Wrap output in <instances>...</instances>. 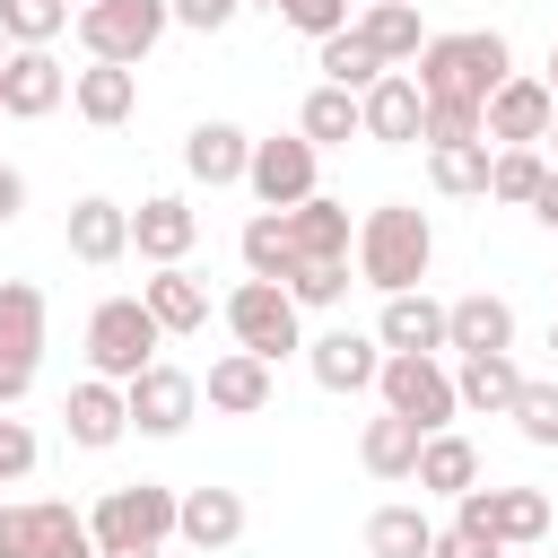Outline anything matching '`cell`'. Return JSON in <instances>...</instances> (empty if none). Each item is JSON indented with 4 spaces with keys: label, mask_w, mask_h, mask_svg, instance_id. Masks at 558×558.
Wrapping results in <instances>:
<instances>
[{
    "label": "cell",
    "mask_w": 558,
    "mask_h": 558,
    "mask_svg": "<svg viewBox=\"0 0 558 558\" xmlns=\"http://www.w3.org/2000/svg\"><path fill=\"white\" fill-rule=\"evenodd\" d=\"M506 78H514V52L497 26H462V35L418 44V96L427 105H488Z\"/></svg>",
    "instance_id": "6da1fadb"
},
{
    "label": "cell",
    "mask_w": 558,
    "mask_h": 558,
    "mask_svg": "<svg viewBox=\"0 0 558 558\" xmlns=\"http://www.w3.org/2000/svg\"><path fill=\"white\" fill-rule=\"evenodd\" d=\"M349 244H357V279H366V288H384V296L418 288V279H427V262H436V227H427V209H418V201H384V209H366Z\"/></svg>",
    "instance_id": "7a4b0ae2"
},
{
    "label": "cell",
    "mask_w": 558,
    "mask_h": 558,
    "mask_svg": "<svg viewBox=\"0 0 558 558\" xmlns=\"http://www.w3.org/2000/svg\"><path fill=\"white\" fill-rule=\"evenodd\" d=\"M87 541H96V558H105V549H166V541H174V488H166V480H122V488H105L96 514H87Z\"/></svg>",
    "instance_id": "3957f363"
},
{
    "label": "cell",
    "mask_w": 558,
    "mask_h": 558,
    "mask_svg": "<svg viewBox=\"0 0 558 558\" xmlns=\"http://www.w3.org/2000/svg\"><path fill=\"white\" fill-rule=\"evenodd\" d=\"M227 331H235V349H253L262 366H279L288 349H305V314L288 305L279 279H235V288H227Z\"/></svg>",
    "instance_id": "277c9868"
},
{
    "label": "cell",
    "mask_w": 558,
    "mask_h": 558,
    "mask_svg": "<svg viewBox=\"0 0 558 558\" xmlns=\"http://www.w3.org/2000/svg\"><path fill=\"white\" fill-rule=\"evenodd\" d=\"M157 323H148V305L140 296H105L96 314H87V366L105 375V384H131V375H148L157 366Z\"/></svg>",
    "instance_id": "5b68a950"
},
{
    "label": "cell",
    "mask_w": 558,
    "mask_h": 558,
    "mask_svg": "<svg viewBox=\"0 0 558 558\" xmlns=\"http://www.w3.org/2000/svg\"><path fill=\"white\" fill-rule=\"evenodd\" d=\"M453 523L480 532L488 549H541L549 541V497L541 488H462L453 497Z\"/></svg>",
    "instance_id": "8992f818"
},
{
    "label": "cell",
    "mask_w": 558,
    "mask_h": 558,
    "mask_svg": "<svg viewBox=\"0 0 558 558\" xmlns=\"http://www.w3.org/2000/svg\"><path fill=\"white\" fill-rule=\"evenodd\" d=\"M166 26H174L166 0H87V9H78V44H87V61H113V70L148 61Z\"/></svg>",
    "instance_id": "52a82bcc"
},
{
    "label": "cell",
    "mask_w": 558,
    "mask_h": 558,
    "mask_svg": "<svg viewBox=\"0 0 558 558\" xmlns=\"http://www.w3.org/2000/svg\"><path fill=\"white\" fill-rule=\"evenodd\" d=\"M35 366H44V288L0 279V410L35 392Z\"/></svg>",
    "instance_id": "ba28073f"
},
{
    "label": "cell",
    "mask_w": 558,
    "mask_h": 558,
    "mask_svg": "<svg viewBox=\"0 0 558 558\" xmlns=\"http://www.w3.org/2000/svg\"><path fill=\"white\" fill-rule=\"evenodd\" d=\"M375 392H384V410L392 418H410L418 436H436V427H453V366L445 357H384V375H375Z\"/></svg>",
    "instance_id": "9c48e42d"
},
{
    "label": "cell",
    "mask_w": 558,
    "mask_h": 558,
    "mask_svg": "<svg viewBox=\"0 0 558 558\" xmlns=\"http://www.w3.org/2000/svg\"><path fill=\"white\" fill-rule=\"evenodd\" d=\"M122 410H131V427L140 436H183L192 427V410H201V375H183V366H148V375H131L122 384Z\"/></svg>",
    "instance_id": "30bf717a"
},
{
    "label": "cell",
    "mask_w": 558,
    "mask_h": 558,
    "mask_svg": "<svg viewBox=\"0 0 558 558\" xmlns=\"http://www.w3.org/2000/svg\"><path fill=\"white\" fill-rule=\"evenodd\" d=\"M549 113H558V105H549V87L514 70V78L480 105V140H488V148H541V140H549Z\"/></svg>",
    "instance_id": "8fae6325"
},
{
    "label": "cell",
    "mask_w": 558,
    "mask_h": 558,
    "mask_svg": "<svg viewBox=\"0 0 558 558\" xmlns=\"http://www.w3.org/2000/svg\"><path fill=\"white\" fill-rule=\"evenodd\" d=\"M314 157H323V148H305L296 131H288V140H253V157H244L253 201H262V209H296V201H314Z\"/></svg>",
    "instance_id": "7c38bea8"
},
{
    "label": "cell",
    "mask_w": 558,
    "mask_h": 558,
    "mask_svg": "<svg viewBox=\"0 0 558 558\" xmlns=\"http://www.w3.org/2000/svg\"><path fill=\"white\" fill-rule=\"evenodd\" d=\"M418 122H427V96H418V78H410V70H384V78L357 96V140L410 148V140H418Z\"/></svg>",
    "instance_id": "4fadbf2b"
},
{
    "label": "cell",
    "mask_w": 558,
    "mask_h": 558,
    "mask_svg": "<svg viewBox=\"0 0 558 558\" xmlns=\"http://www.w3.org/2000/svg\"><path fill=\"white\" fill-rule=\"evenodd\" d=\"M61 96H70V70H61L52 52L17 44V52L0 61V113H9V122H44Z\"/></svg>",
    "instance_id": "5bb4252c"
},
{
    "label": "cell",
    "mask_w": 558,
    "mask_h": 558,
    "mask_svg": "<svg viewBox=\"0 0 558 558\" xmlns=\"http://www.w3.org/2000/svg\"><path fill=\"white\" fill-rule=\"evenodd\" d=\"M192 235H201V218H192L183 192H148V201L131 209V253L157 262V270H174V262L192 253Z\"/></svg>",
    "instance_id": "9a60e30c"
},
{
    "label": "cell",
    "mask_w": 558,
    "mask_h": 558,
    "mask_svg": "<svg viewBox=\"0 0 558 558\" xmlns=\"http://www.w3.org/2000/svg\"><path fill=\"white\" fill-rule=\"evenodd\" d=\"M375 349H384V357H436V349H445V305H436L427 288L384 296V314H375Z\"/></svg>",
    "instance_id": "2e32d148"
},
{
    "label": "cell",
    "mask_w": 558,
    "mask_h": 558,
    "mask_svg": "<svg viewBox=\"0 0 558 558\" xmlns=\"http://www.w3.org/2000/svg\"><path fill=\"white\" fill-rule=\"evenodd\" d=\"M174 541H192L201 558L244 541V497L235 488H174Z\"/></svg>",
    "instance_id": "e0dca14e"
},
{
    "label": "cell",
    "mask_w": 558,
    "mask_h": 558,
    "mask_svg": "<svg viewBox=\"0 0 558 558\" xmlns=\"http://www.w3.org/2000/svg\"><path fill=\"white\" fill-rule=\"evenodd\" d=\"M70 262H87V270H113L122 253H131V209L122 201H105V192H87V201H70Z\"/></svg>",
    "instance_id": "ac0fdd59"
},
{
    "label": "cell",
    "mask_w": 558,
    "mask_h": 558,
    "mask_svg": "<svg viewBox=\"0 0 558 558\" xmlns=\"http://www.w3.org/2000/svg\"><path fill=\"white\" fill-rule=\"evenodd\" d=\"M305 366H314V384L323 392H366L375 375H384V349H375V331H323V340H305Z\"/></svg>",
    "instance_id": "d6986e66"
},
{
    "label": "cell",
    "mask_w": 558,
    "mask_h": 558,
    "mask_svg": "<svg viewBox=\"0 0 558 558\" xmlns=\"http://www.w3.org/2000/svg\"><path fill=\"white\" fill-rule=\"evenodd\" d=\"M445 349L453 357H488V349H514V305L506 296H453L445 305Z\"/></svg>",
    "instance_id": "ffe728a7"
},
{
    "label": "cell",
    "mask_w": 558,
    "mask_h": 558,
    "mask_svg": "<svg viewBox=\"0 0 558 558\" xmlns=\"http://www.w3.org/2000/svg\"><path fill=\"white\" fill-rule=\"evenodd\" d=\"M61 418H70V445H87V453H105V445H122V436H131V410H122V384H105V375H87V384H70V401H61Z\"/></svg>",
    "instance_id": "44dd1931"
},
{
    "label": "cell",
    "mask_w": 558,
    "mask_h": 558,
    "mask_svg": "<svg viewBox=\"0 0 558 558\" xmlns=\"http://www.w3.org/2000/svg\"><path fill=\"white\" fill-rule=\"evenodd\" d=\"M201 401H209V410H227V418H253V410H270V366H262L253 349H227V357H209Z\"/></svg>",
    "instance_id": "7402d4cb"
},
{
    "label": "cell",
    "mask_w": 558,
    "mask_h": 558,
    "mask_svg": "<svg viewBox=\"0 0 558 558\" xmlns=\"http://www.w3.org/2000/svg\"><path fill=\"white\" fill-rule=\"evenodd\" d=\"M244 157H253V140H244L235 122H192V131H183V174L209 183V192H218V183H244Z\"/></svg>",
    "instance_id": "603a6c76"
},
{
    "label": "cell",
    "mask_w": 558,
    "mask_h": 558,
    "mask_svg": "<svg viewBox=\"0 0 558 558\" xmlns=\"http://www.w3.org/2000/svg\"><path fill=\"white\" fill-rule=\"evenodd\" d=\"M140 305H148V323L166 331V340H183V331H201L209 323V288L174 262V270H157V279H140Z\"/></svg>",
    "instance_id": "cb8c5ba5"
},
{
    "label": "cell",
    "mask_w": 558,
    "mask_h": 558,
    "mask_svg": "<svg viewBox=\"0 0 558 558\" xmlns=\"http://www.w3.org/2000/svg\"><path fill=\"white\" fill-rule=\"evenodd\" d=\"M70 105H78V122H96V131H113V122H131V105H140V70H113V61H87V70L70 78Z\"/></svg>",
    "instance_id": "d4e9b609"
},
{
    "label": "cell",
    "mask_w": 558,
    "mask_h": 558,
    "mask_svg": "<svg viewBox=\"0 0 558 558\" xmlns=\"http://www.w3.org/2000/svg\"><path fill=\"white\" fill-rule=\"evenodd\" d=\"M288 218V244H296V262H349V209L340 201H296V209H279Z\"/></svg>",
    "instance_id": "484cf974"
},
{
    "label": "cell",
    "mask_w": 558,
    "mask_h": 558,
    "mask_svg": "<svg viewBox=\"0 0 558 558\" xmlns=\"http://www.w3.org/2000/svg\"><path fill=\"white\" fill-rule=\"evenodd\" d=\"M514 392H523V366H514L506 349H488V357H462V366H453V401H462V410L506 418V410H514Z\"/></svg>",
    "instance_id": "4316f807"
},
{
    "label": "cell",
    "mask_w": 558,
    "mask_h": 558,
    "mask_svg": "<svg viewBox=\"0 0 558 558\" xmlns=\"http://www.w3.org/2000/svg\"><path fill=\"white\" fill-rule=\"evenodd\" d=\"M61 532H78V514L52 506V497H35V506H0V558H52Z\"/></svg>",
    "instance_id": "83f0119b"
},
{
    "label": "cell",
    "mask_w": 558,
    "mask_h": 558,
    "mask_svg": "<svg viewBox=\"0 0 558 558\" xmlns=\"http://www.w3.org/2000/svg\"><path fill=\"white\" fill-rule=\"evenodd\" d=\"M427 497H462V488H480V453H471V436H453V427H436L427 445H418V471H410Z\"/></svg>",
    "instance_id": "f1b7e54d"
},
{
    "label": "cell",
    "mask_w": 558,
    "mask_h": 558,
    "mask_svg": "<svg viewBox=\"0 0 558 558\" xmlns=\"http://www.w3.org/2000/svg\"><path fill=\"white\" fill-rule=\"evenodd\" d=\"M314 70H323V87H349V96H366V87L384 78V61H375V44H366L357 26L323 35V44H314Z\"/></svg>",
    "instance_id": "f546056e"
},
{
    "label": "cell",
    "mask_w": 558,
    "mask_h": 558,
    "mask_svg": "<svg viewBox=\"0 0 558 558\" xmlns=\"http://www.w3.org/2000/svg\"><path fill=\"white\" fill-rule=\"evenodd\" d=\"M418 445H427V436H418L410 418H392V410H384V418H366V436H357V462H366L375 480H410V471H418Z\"/></svg>",
    "instance_id": "4dcf8cb0"
},
{
    "label": "cell",
    "mask_w": 558,
    "mask_h": 558,
    "mask_svg": "<svg viewBox=\"0 0 558 558\" xmlns=\"http://www.w3.org/2000/svg\"><path fill=\"white\" fill-rule=\"evenodd\" d=\"M427 549H436L427 506H375L366 514V558H427Z\"/></svg>",
    "instance_id": "1f68e13d"
},
{
    "label": "cell",
    "mask_w": 558,
    "mask_h": 558,
    "mask_svg": "<svg viewBox=\"0 0 558 558\" xmlns=\"http://www.w3.org/2000/svg\"><path fill=\"white\" fill-rule=\"evenodd\" d=\"M357 35L375 44V61L392 70V61H418V44H427V26H418V9L410 0H375L366 17H357Z\"/></svg>",
    "instance_id": "d6a6232c"
},
{
    "label": "cell",
    "mask_w": 558,
    "mask_h": 558,
    "mask_svg": "<svg viewBox=\"0 0 558 558\" xmlns=\"http://www.w3.org/2000/svg\"><path fill=\"white\" fill-rule=\"evenodd\" d=\"M296 140H305V148H349V140H357V96H349V87H314L305 113H296Z\"/></svg>",
    "instance_id": "836d02e7"
},
{
    "label": "cell",
    "mask_w": 558,
    "mask_h": 558,
    "mask_svg": "<svg viewBox=\"0 0 558 558\" xmlns=\"http://www.w3.org/2000/svg\"><path fill=\"white\" fill-rule=\"evenodd\" d=\"M427 183H436L445 201H488V140H471V148H427Z\"/></svg>",
    "instance_id": "e575fe53"
},
{
    "label": "cell",
    "mask_w": 558,
    "mask_h": 558,
    "mask_svg": "<svg viewBox=\"0 0 558 558\" xmlns=\"http://www.w3.org/2000/svg\"><path fill=\"white\" fill-rule=\"evenodd\" d=\"M549 183V157L541 148H488V201H514L532 209V192Z\"/></svg>",
    "instance_id": "d590c367"
},
{
    "label": "cell",
    "mask_w": 558,
    "mask_h": 558,
    "mask_svg": "<svg viewBox=\"0 0 558 558\" xmlns=\"http://www.w3.org/2000/svg\"><path fill=\"white\" fill-rule=\"evenodd\" d=\"M244 270L253 279H288L296 270V244H288V218L279 209H253L244 218Z\"/></svg>",
    "instance_id": "8d00e7d4"
},
{
    "label": "cell",
    "mask_w": 558,
    "mask_h": 558,
    "mask_svg": "<svg viewBox=\"0 0 558 558\" xmlns=\"http://www.w3.org/2000/svg\"><path fill=\"white\" fill-rule=\"evenodd\" d=\"M61 26H70V0H0V35H9V52H17V44L52 52Z\"/></svg>",
    "instance_id": "74e56055"
},
{
    "label": "cell",
    "mask_w": 558,
    "mask_h": 558,
    "mask_svg": "<svg viewBox=\"0 0 558 558\" xmlns=\"http://www.w3.org/2000/svg\"><path fill=\"white\" fill-rule=\"evenodd\" d=\"M279 288H288V305H296V314H305V305L323 314V305H340V296H349V262H296Z\"/></svg>",
    "instance_id": "f35d334b"
},
{
    "label": "cell",
    "mask_w": 558,
    "mask_h": 558,
    "mask_svg": "<svg viewBox=\"0 0 558 558\" xmlns=\"http://www.w3.org/2000/svg\"><path fill=\"white\" fill-rule=\"evenodd\" d=\"M506 418L523 427V445H558V384H532V375H523V392H514Z\"/></svg>",
    "instance_id": "ab89813d"
},
{
    "label": "cell",
    "mask_w": 558,
    "mask_h": 558,
    "mask_svg": "<svg viewBox=\"0 0 558 558\" xmlns=\"http://www.w3.org/2000/svg\"><path fill=\"white\" fill-rule=\"evenodd\" d=\"M418 140H427V148H471V140H480V105H427Z\"/></svg>",
    "instance_id": "60d3db41"
},
{
    "label": "cell",
    "mask_w": 558,
    "mask_h": 558,
    "mask_svg": "<svg viewBox=\"0 0 558 558\" xmlns=\"http://www.w3.org/2000/svg\"><path fill=\"white\" fill-rule=\"evenodd\" d=\"M270 9H279V17L296 26V35H314V44L349 26V0H270Z\"/></svg>",
    "instance_id": "b9f144b4"
},
{
    "label": "cell",
    "mask_w": 558,
    "mask_h": 558,
    "mask_svg": "<svg viewBox=\"0 0 558 558\" xmlns=\"http://www.w3.org/2000/svg\"><path fill=\"white\" fill-rule=\"evenodd\" d=\"M235 9H244V0H166V17H174V26H192V35H227V26H235Z\"/></svg>",
    "instance_id": "7bdbcfd3"
},
{
    "label": "cell",
    "mask_w": 558,
    "mask_h": 558,
    "mask_svg": "<svg viewBox=\"0 0 558 558\" xmlns=\"http://www.w3.org/2000/svg\"><path fill=\"white\" fill-rule=\"evenodd\" d=\"M26 471H35V427L26 418H0V488L26 480Z\"/></svg>",
    "instance_id": "ee69618b"
},
{
    "label": "cell",
    "mask_w": 558,
    "mask_h": 558,
    "mask_svg": "<svg viewBox=\"0 0 558 558\" xmlns=\"http://www.w3.org/2000/svg\"><path fill=\"white\" fill-rule=\"evenodd\" d=\"M427 558H506V549H488L480 532H462V523H453V532H436V549H427Z\"/></svg>",
    "instance_id": "f6af8a7d"
},
{
    "label": "cell",
    "mask_w": 558,
    "mask_h": 558,
    "mask_svg": "<svg viewBox=\"0 0 558 558\" xmlns=\"http://www.w3.org/2000/svg\"><path fill=\"white\" fill-rule=\"evenodd\" d=\"M9 218H26V174L0 157V227H9Z\"/></svg>",
    "instance_id": "bcb514c9"
},
{
    "label": "cell",
    "mask_w": 558,
    "mask_h": 558,
    "mask_svg": "<svg viewBox=\"0 0 558 558\" xmlns=\"http://www.w3.org/2000/svg\"><path fill=\"white\" fill-rule=\"evenodd\" d=\"M532 218H541V227H549V235H558V166H549V183H541V192H532Z\"/></svg>",
    "instance_id": "7dc6e473"
},
{
    "label": "cell",
    "mask_w": 558,
    "mask_h": 558,
    "mask_svg": "<svg viewBox=\"0 0 558 558\" xmlns=\"http://www.w3.org/2000/svg\"><path fill=\"white\" fill-rule=\"evenodd\" d=\"M541 87H549V105H558V44H549V78H541Z\"/></svg>",
    "instance_id": "c3c4849f"
},
{
    "label": "cell",
    "mask_w": 558,
    "mask_h": 558,
    "mask_svg": "<svg viewBox=\"0 0 558 558\" xmlns=\"http://www.w3.org/2000/svg\"><path fill=\"white\" fill-rule=\"evenodd\" d=\"M105 558H166V549H105Z\"/></svg>",
    "instance_id": "681fc988"
},
{
    "label": "cell",
    "mask_w": 558,
    "mask_h": 558,
    "mask_svg": "<svg viewBox=\"0 0 558 558\" xmlns=\"http://www.w3.org/2000/svg\"><path fill=\"white\" fill-rule=\"evenodd\" d=\"M549 148H558V113H549Z\"/></svg>",
    "instance_id": "f907efd6"
},
{
    "label": "cell",
    "mask_w": 558,
    "mask_h": 558,
    "mask_svg": "<svg viewBox=\"0 0 558 558\" xmlns=\"http://www.w3.org/2000/svg\"><path fill=\"white\" fill-rule=\"evenodd\" d=\"M0 61H9V35H0Z\"/></svg>",
    "instance_id": "816d5d0a"
},
{
    "label": "cell",
    "mask_w": 558,
    "mask_h": 558,
    "mask_svg": "<svg viewBox=\"0 0 558 558\" xmlns=\"http://www.w3.org/2000/svg\"><path fill=\"white\" fill-rule=\"evenodd\" d=\"M549 349H558V323H549Z\"/></svg>",
    "instance_id": "f5cc1de1"
},
{
    "label": "cell",
    "mask_w": 558,
    "mask_h": 558,
    "mask_svg": "<svg viewBox=\"0 0 558 558\" xmlns=\"http://www.w3.org/2000/svg\"><path fill=\"white\" fill-rule=\"evenodd\" d=\"M253 9H270V0H253Z\"/></svg>",
    "instance_id": "db71d44e"
},
{
    "label": "cell",
    "mask_w": 558,
    "mask_h": 558,
    "mask_svg": "<svg viewBox=\"0 0 558 558\" xmlns=\"http://www.w3.org/2000/svg\"><path fill=\"white\" fill-rule=\"evenodd\" d=\"M0 122H9V113H0Z\"/></svg>",
    "instance_id": "11a10c76"
},
{
    "label": "cell",
    "mask_w": 558,
    "mask_h": 558,
    "mask_svg": "<svg viewBox=\"0 0 558 558\" xmlns=\"http://www.w3.org/2000/svg\"><path fill=\"white\" fill-rule=\"evenodd\" d=\"M410 9H418V0H410Z\"/></svg>",
    "instance_id": "9f6ffc18"
},
{
    "label": "cell",
    "mask_w": 558,
    "mask_h": 558,
    "mask_svg": "<svg viewBox=\"0 0 558 558\" xmlns=\"http://www.w3.org/2000/svg\"><path fill=\"white\" fill-rule=\"evenodd\" d=\"M78 9H87V0H78Z\"/></svg>",
    "instance_id": "6f0895ef"
}]
</instances>
